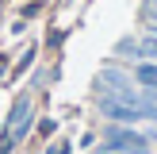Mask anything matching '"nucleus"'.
Masks as SVG:
<instances>
[{
	"label": "nucleus",
	"mask_w": 157,
	"mask_h": 154,
	"mask_svg": "<svg viewBox=\"0 0 157 154\" xmlns=\"http://www.w3.org/2000/svg\"><path fill=\"white\" fill-rule=\"evenodd\" d=\"M146 8H150V12H157V0H146Z\"/></svg>",
	"instance_id": "3"
},
{
	"label": "nucleus",
	"mask_w": 157,
	"mask_h": 154,
	"mask_svg": "<svg viewBox=\"0 0 157 154\" xmlns=\"http://www.w3.org/2000/svg\"><path fill=\"white\" fill-rule=\"evenodd\" d=\"M107 150H115V154H150V139L138 135V131H127V127H111L107 131Z\"/></svg>",
	"instance_id": "1"
},
{
	"label": "nucleus",
	"mask_w": 157,
	"mask_h": 154,
	"mask_svg": "<svg viewBox=\"0 0 157 154\" xmlns=\"http://www.w3.org/2000/svg\"><path fill=\"white\" fill-rule=\"evenodd\" d=\"M27 127H31V100H19V104H15V112H12V120H8L4 150L15 143V139H23V135H27Z\"/></svg>",
	"instance_id": "2"
}]
</instances>
